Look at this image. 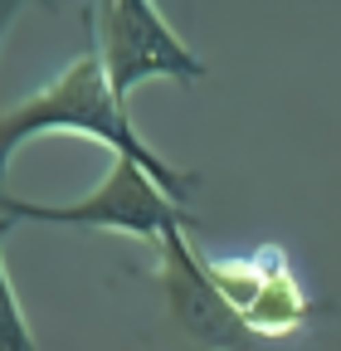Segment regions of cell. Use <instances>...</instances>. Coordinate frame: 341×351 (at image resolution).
Here are the masks:
<instances>
[{
    "mask_svg": "<svg viewBox=\"0 0 341 351\" xmlns=\"http://www.w3.org/2000/svg\"><path fill=\"white\" fill-rule=\"evenodd\" d=\"M20 15V5L15 0H0V39H5V29H10V20Z\"/></svg>",
    "mask_w": 341,
    "mask_h": 351,
    "instance_id": "52a82bcc",
    "label": "cell"
},
{
    "mask_svg": "<svg viewBox=\"0 0 341 351\" xmlns=\"http://www.w3.org/2000/svg\"><path fill=\"white\" fill-rule=\"evenodd\" d=\"M83 15L98 39L93 54L103 64V78L122 108L147 78H205V59L186 39H176V29L161 20V5L151 0H103Z\"/></svg>",
    "mask_w": 341,
    "mask_h": 351,
    "instance_id": "3957f363",
    "label": "cell"
},
{
    "mask_svg": "<svg viewBox=\"0 0 341 351\" xmlns=\"http://www.w3.org/2000/svg\"><path fill=\"white\" fill-rule=\"evenodd\" d=\"M166 307H170V322L181 327L186 341H195L200 351H264L259 337H253L234 307L220 298V288L210 283L200 249L186 239V230H170L161 234V274H156Z\"/></svg>",
    "mask_w": 341,
    "mask_h": 351,
    "instance_id": "5b68a950",
    "label": "cell"
},
{
    "mask_svg": "<svg viewBox=\"0 0 341 351\" xmlns=\"http://www.w3.org/2000/svg\"><path fill=\"white\" fill-rule=\"evenodd\" d=\"M5 230H10V219L0 215V244H5ZM0 351H39L34 337H29V322L20 313V302L10 293V278H5V258H0Z\"/></svg>",
    "mask_w": 341,
    "mask_h": 351,
    "instance_id": "8992f818",
    "label": "cell"
},
{
    "mask_svg": "<svg viewBox=\"0 0 341 351\" xmlns=\"http://www.w3.org/2000/svg\"><path fill=\"white\" fill-rule=\"evenodd\" d=\"M210 283L220 288V298L234 307V317L253 332V337H292L303 332L312 317V302L297 283V274L288 269L283 249H253L244 258H205Z\"/></svg>",
    "mask_w": 341,
    "mask_h": 351,
    "instance_id": "277c9868",
    "label": "cell"
},
{
    "mask_svg": "<svg viewBox=\"0 0 341 351\" xmlns=\"http://www.w3.org/2000/svg\"><path fill=\"white\" fill-rule=\"evenodd\" d=\"M45 132H83V137L103 142L112 156L137 161L176 205H181V195L195 186L190 171L166 166V161L147 147V137H137V127H132V117H127V108L112 98V88H108L103 64H98L93 49L78 54L49 88H39L34 98H25V103L10 108V112H0V176H5L10 156H15L29 137H45Z\"/></svg>",
    "mask_w": 341,
    "mask_h": 351,
    "instance_id": "6da1fadb",
    "label": "cell"
},
{
    "mask_svg": "<svg viewBox=\"0 0 341 351\" xmlns=\"http://www.w3.org/2000/svg\"><path fill=\"white\" fill-rule=\"evenodd\" d=\"M0 215L10 219H39V225H78V230H112V234H137V239H156L170 230H195V215H186V205H176L137 161L112 156V171L103 176V186L93 195H83L73 205H34V200H15L0 195Z\"/></svg>",
    "mask_w": 341,
    "mask_h": 351,
    "instance_id": "7a4b0ae2",
    "label": "cell"
}]
</instances>
